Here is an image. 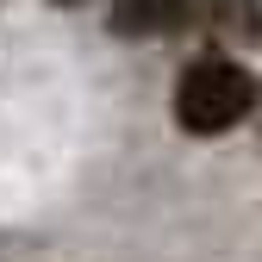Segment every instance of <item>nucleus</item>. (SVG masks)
<instances>
[{
  "label": "nucleus",
  "instance_id": "nucleus-2",
  "mask_svg": "<svg viewBox=\"0 0 262 262\" xmlns=\"http://www.w3.org/2000/svg\"><path fill=\"white\" fill-rule=\"evenodd\" d=\"M181 19H187V0H119V7H113V31H125V38L175 31Z\"/></svg>",
  "mask_w": 262,
  "mask_h": 262
},
{
  "label": "nucleus",
  "instance_id": "nucleus-1",
  "mask_svg": "<svg viewBox=\"0 0 262 262\" xmlns=\"http://www.w3.org/2000/svg\"><path fill=\"white\" fill-rule=\"evenodd\" d=\"M262 100V88L256 75L244 69V62L231 56H200V62H187V75L175 88V119L181 131H193V138H219V131H231L256 113Z\"/></svg>",
  "mask_w": 262,
  "mask_h": 262
},
{
  "label": "nucleus",
  "instance_id": "nucleus-4",
  "mask_svg": "<svg viewBox=\"0 0 262 262\" xmlns=\"http://www.w3.org/2000/svg\"><path fill=\"white\" fill-rule=\"evenodd\" d=\"M56 7H81V0H56Z\"/></svg>",
  "mask_w": 262,
  "mask_h": 262
},
{
  "label": "nucleus",
  "instance_id": "nucleus-3",
  "mask_svg": "<svg viewBox=\"0 0 262 262\" xmlns=\"http://www.w3.org/2000/svg\"><path fill=\"white\" fill-rule=\"evenodd\" d=\"M206 19H212L219 38H231V44H262V7L256 0H212Z\"/></svg>",
  "mask_w": 262,
  "mask_h": 262
}]
</instances>
